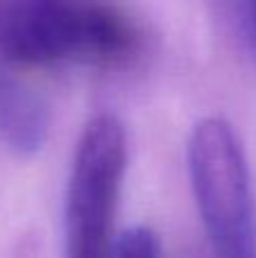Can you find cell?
<instances>
[{
	"instance_id": "cell-1",
	"label": "cell",
	"mask_w": 256,
	"mask_h": 258,
	"mask_svg": "<svg viewBox=\"0 0 256 258\" xmlns=\"http://www.w3.org/2000/svg\"><path fill=\"white\" fill-rule=\"evenodd\" d=\"M141 50L136 21L113 0H0V61L118 68Z\"/></svg>"
},
{
	"instance_id": "cell-2",
	"label": "cell",
	"mask_w": 256,
	"mask_h": 258,
	"mask_svg": "<svg viewBox=\"0 0 256 258\" xmlns=\"http://www.w3.org/2000/svg\"><path fill=\"white\" fill-rule=\"evenodd\" d=\"M186 163L211 256L256 258V195L236 129L218 116L195 122Z\"/></svg>"
},
{
	"instance_id": "cell-3",
	"label": "cell",
	"mask_w": 256,
	"mask_h": 258,
	"mask_svg": "<svg viewBox=\"0 0 256 258\" xmlns=\"http://www.w3.org/2000/svg\"><path fill=\"white\" fill-rule=\"evenodd\" d=\"M127 172V136L116 116L100 113L80 134L63 202V258H111L113 222Z\"/></svg>"
},
{
	"instance_id": "cell-4",
	"label": "cell",
	"mask_w": 256,
	"mask_h": 258,
	"mask_svg": "<svg viewBox=\"0 0 256 258\" xmlns=\"http://www.w3.org/2000/svg\"><path fill=\"white\" fill-rule=\"evenodd\" d=\"M48 107L36 93L7 75H0V138L9 150L32 156L48 138Z\"/></svg>"
},
{
	"instance_id": "cell-5",
	"label": "cell",
	"mask_w": 256,
	"mask_h": 258,
	"mask_svg": "<svg viewBox=\"0 0 256 258\" xmlns=\"http://www.w3.org/2000/svg\"><path fill=\"white\" fill-rule=\"evenodd\" d=\"M111 258H163L161 240L150 227H132L116 238Z\"/></svg>"
},
{
	"instance_id": "cell-6",
	"label": "cell",
	"mask_w": 256,
	"mask_h": 258,
	"mask_svg": "<svg viewBox=\"0 0 256 258\" xmlns=\"http://www.w3.org/2000/svg\"><path fill=\"white\" fill-rule=\"evenodd\" d=\"M252 5V25H254V41H256V0H249Z\"/></svg>"
}]
</instances>
